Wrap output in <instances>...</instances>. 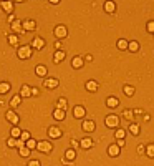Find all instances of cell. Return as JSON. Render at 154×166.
Segmentation results:
<instances>
[{
  "mask_svg": "<svg viewBox=\"0 0 154 166\" xmlns=\"http://www.w3.org/2000/svg\"><path fill=\"white\" fill-rule=\"evenodd\" d=\"M18 57L20 58H30V57H32V48L27 47V45H25V47H20L18 48Z\"/></svg>",
  "mask_w": 154,
  "mask_h": 166,
  "instance_id": "1",
  "label": "cell"
},
{
  "mask_svg": "<svg viewBox=\"0 0 154 166\" xmlns=\"http://www.w3.org/2000/svg\"><path fill=\"white\" fill-rule=\"evenodd\" d=\"M37 148H38V151H41V153H50L51 151V143H48V141H40V143H37Z\"/></svg>",
  "mask_w": 154,
  "mask_h": 166,
  "instance_id": "2",
  "label": "cell"
},
{
  "mask_svg": "<svg viewBox=\"0 0 154 166\" xmlns=\"http://www.w3.org/2000/svg\"><path fill=\"white\" fill-rule=\"evenodd\" d=\"M118 125H119V120H118V116H115V115H109V116L106 118V126L116 128Z\"/></svg>",
  "mask_w": 154,
  "mask_h": 166,
  "instance_id": "3",
  "label": "cell"
},
{
  "mask_svg": "<svg viewBox=\"0 0 154 166\" xmlns=\"http://www.w3.org/2000/svg\"><path fill=\"white\" fill-rule=\"evenodd\" d=\"M48 135H50V138H60V136H61V131H60V128L51 126L48 130Z\"/></svg>",
  "mask_w": 154,
  "mask_h": 166,
  "instance_id": "4",
  "label": "cell"
},
{
  "mask_svg": "<svg viewBox=\"0 0 154 166\" xmlns=\"http://www.w3.org/2000/svg\"><path fill=\"white\" fill-rule=\"evenodd\" d=\"M55 35H57L58 38H65V37H66V28L61 27V25L57 27V28H55Z\"/></svg>",
  "mask_w": 154,
  "mask_h": 166,
  "instance_id": "5",
  "label": "cell"
},
{
  "mask_svg": "<svg viewBox=\"0 0 154 166\" xmlns=\"http://www.w3.org/2000/svg\"><path fill=\"white\" fill-rule=\"evenodd\" d=\"M22 27H23V30H33L35 28V22L33 20H23Z\"/></svg>",
  "mask_w": 154,
  "mask_h": 166,
  "instance_id": "6",
  "label": "cell"
},
{
  "mask_svg": "<svg viewBox=\"0 0 154 166\" xmlns=\"http://www.w3.org/2000/svg\"><path fill=\"white\" fill-rule=\"evenodd\" d=\"M73 115H75V118H83V116H85V108H83V106H75Z\"/></svg>",
  "mask_w": 154,
  "mask_h": 166,
  "instance_id": "7",
  "label": "cell"
},
{
  "mask_svg": "<svg viewBox=\"0 0 154 166\" xmlns=\"http://www.w3.org/2000/svg\"><path fill=\"white\" fill-rule=\"evenodd\" d=\"M106 105H108L109 108H116L118 105H119V100L115 98V97H111V98H108V100H106Z\"/></svg>",
  "mask_w": 154,
  "mask_h": 166,
  "instance_id": "8",
  "label": "cell"
},
{
  "mask_svg": "<svg viewBox=\"0 0 154 166\" xmlns=\"http://www.w3.org/2000/svg\"><path fill=\"white\" fill-rule=\"evenodd\" d=\"M5 116H7V120H9L10 123H13V125H17V123H18V116H17V115H15L13 111H9V113H7Z\"/></svg>",
  "mask_w": 154,
  "mask_h": 166,
  "instance_id": "9",
  "label": "cell"
},
{
  "mask_svg": "<svg viewBox=\"0 0 154 166\" xmlns=\"http://www.w3.org/2000/svg\"><path fill=\"white\" fill-rule=\"evenodd\" d=\"M43 45H45V42H43V38H40V37H37V38H33V43H32V47H35V48H43Z\"/></svg>",
  "mask_w": 154,
  "mask_h": 166,
  "instance_id": "10",
  "label": "cell"
},
{
  "mask_svg": "<svg viewBox=\"0 0 154 166\" xmlns=\"http://www.w3.org/2000/svg\"><path fill=\"white\" fill-rule=\"evenodd\" d=\"M108 153H109V156H118V155H119V148H118V145H111V146L108 148Z\"/></svg>",
  "mask_w": 154,
  "mask_h": 166,
  "instance_id": "11",
  "label": "cell"
},
{
  "mask_svg": "<svg viewBox=\"0 0 154 166\" xmlns=\"http://www.w3.org/2000/svg\"><path fill=\"white\" fill-rule=\"evenodd\" d=\"M12 30H13V32H17V33H20V32L23 30V27H22V22H20V20H15V22L12 23Z\"/></svg>",
  "mask_w": 154,
  "mask_h": 166,
  "instance_id": "12",
  "label": "cell"
},
{
  "mask_svg": "<svg viewBox=\"0 0 154 166\" xmlns=\"http://www.w3.org/2000/svg\"><path fill=\"white\" fill-rule=\"evenodd\" d=\"M45 87H47V88H51V90H53V88H57L58 87V80H55V78L47 80V81H45Z\"/></svg>",
  "mask_w": 154,
  "mask_h": 166,
  "instance_id": "13",
  "label": "cell"
},
{
  "mask_svg": "<svg viewBox=\"0 0 154 166\" xmlns=\"http://www.w3.org/2000/svg\"><path fill=\"white\" fill-rule=\"evenodd\" d=\"M71 65H73L75 68H81V67H83V58H81V57H75L73 62H71Z\"/></svg>",
  "mask_w": 154,
  "mask_h": 166,
  "instance_id": "14",
  "label": "cell"
},
{
  "mask_svg": "<svg viewBox=\"0 0 154 166\" xmlns=\"http://www.w3.org/2000/svg\"><path fill=\"white\" fill-rule=\"evenodd\" d=\"M53 60H55V63L63 62V60H65V52H60V50H58L57 53H55V57H53Z\"/></svg>",
  "mask_w": 154,
  "mask_h": 166,
  "instance_id": "15",
  "label": "cell"
},
{
  "mask_svg": "<svg viewBox=\"0 0 154 166\" xmlns=\"http://www.w3.org/2000/svg\"><path fill=\"white\" fill-rule=\"evenodd\" d=\"M20 101H22V97H20V95H17V97H13L12 100H10V106H12V108L18 106V105H20Z\"/></svg>",
  "mask_w": 154,
  "mask_h": 166,
  "instance_id": "16",
  "label": "cell"
},
{
  "mask_svg": "<svg viewBox=\"0 0 154 166\" xmlns=\"http://www.w3.org/2000/svg\"><path fill=\"white\" fill-rule=\"evenodd\" d=\"M93 146V141L90 140V138H83L81 140V148H85V149H88V148Z\"/></svg>",
  "mask_w": 154,
  "mask_h": 166,
  "instance_id": "17",
  "label": "cell"
},
{
  "mask_svg": "<svg viewBox=\"0 0 154 166\" xmlns=\"http://www.w3.org/2000/svg\"><path fill=\"white\" fill-rule=\"evenodd\" d=\"M86 90L88 91H96L98 90V85H96V81H93V80H90L86 83Z\"/></svg>",
  "mask_w": 154,
  "mask_h": 166,
  "instance_id": "18",
  "label": "cell"
},
{
  "mask_svg": "<svg viewBox=\"0 0 154 166\" xmlns=\"http://www.w3.org/2000/svg\"><path fill=\"white\" fill-rule=\"evenodd\" d=\"M35 73H37L38 77H45V75H47V68H45L43 65H38V67L35 68Z\"/></svg>",
  "mask_w": 154,
  "mask_h": 166,
  "instance_id": "19",
  "label": "cell"
},
{
  "mask_svg": "<svg viewBox=\"0 0 154 166\" xmlns=\"http://www.w3.org/2000/svg\"><path fill=\"white\" fill-rule=\"evenodd\" d=\"M83 130H85V131H93V130H95V123H93V121H85V123H83Z\"/></svg>",
  "mask_w": 154,
  "mask_h": 166,
  "instance_id": "20",
  "label": "cell"
},
{
  "mask_svg": "<svg viewBox=\"0 0 154 166\" xmlns=\"http://www.w3.org/2000/svg\"><path fill=\"white\" fill-rule=\"evenodd\" d=\"M28 95H32V90H30V87H22V90H20V97H28Z\"/></svg>",
  "mask_w": 154,
  "mask_h": 166,
  "instance_id": "21",
  "label": "cell"
},
{
  "mask_svg": "<svg viewBox=\"0 0 154 166\" xmlns=\"http://www.w3.org/2000/svg\"><path fill=\"white\" fill-rule=\"evenodd\" d=\"M0 5L3 7V10H5V12H12V10H13V3H12V2H2Z\"/></svg>",
  "mask_w": 154,
  "mask_h": 166,
  "instance_id": "22",
  "label": "cell"
},
{
  "mask_svg": "<svg viewBox=\"0 0 154 166\" xmlns=\"http://www.w3.org/2000/svg\"><path fill=\"white\" fill-rule=\"evenodd\" d=\"M76 156V153H75V149H68L66 153H65V158H66L68 161H71V159H75Z\"/></svg>",
  "mask_w": 154,
  "mask_h": 166,
  "instance_id": "23",
  "label": "cell"
},
{
  "mask_svg": "<svg viewBox=\"0 0 154 166\" xmlns=\"http://www.w3.org/2000/svg\"><path fill=\"white\" fill-rule=\"evenodd\" d=\"M57 106H58V110H63V111H65V110H66V100H65V98H60Z\"/></svg>",
  "mask_w": 154,
  "mask_h": 166,
  "instance_id": "24",
  "label": "cell"
},
{
  "mask_svg": "<svg viewBox=\"0 0 154 166\" xmlns=\"http://www.w3.org/2000/svg\"><path fill=\"white\" fill-rule=\"evenodd\" d=\"M53 116L57 118V120H63V118H65V111H63V110H55V113H53Z\"/></svg>",
  "mask_w": 154,
  "mask_h": 166,
  "instance_id": "25",
  "label": "cell"
},
{
  "mask_svg": "<svg viewBox=\"0 0 154 166\" xmlns=\"http://www.w3.org/2000/svg\"><path fill=\"white\" fill-rule=\"evenodd\" d=\"M18 153H20V156L25 158V156H28V155H30V149H28L27 146H22V148L18 149Z\"/></svg>",
  "mask_w": 154,
  "mask_h": 166,
  "instance_id": "26",
  "label": "cell"
},
{
  "mask_svg": "<svg viewBox=\"0 0 154 166\" xmlns=\"http://www.w3.org/2000/svg\"><path fill=\"white\" fill-rule=\"evenodd\" d=\"M105 10L106 12H109V13L115 12V3H113V2H106L105 3Z\"/></svg>",
  "mask_w": 154,
  "mask_h": 166,
  "instance_id": "27",
  "label": "cell"
},
{
  "mask_svg": "<svg viewBox=\"0 0 154 166\" xmlns=\"http://www.w3.org/2000/svg\"><path fill=\"white\" fill-rule=\"evenodd\" d=\"M9 90H10L9 83H0V95H2V93H7Z\"/></svg>",
  "mask_w": 154,
  "mask_h": 166,
  "instance_id": "28",
  "label": "cell"
},
{
  "mask_svg": "<svg viewBox=\"0 0 154 166\" xmlns=\"http://www.w3.org/2000/svg\"><path fill=\"white\" fill-rule=\"evenodd\" d=\"M128 48L131 50V52H138V48H139V45H138V42H131V43L128 45Z\"/></svg>",
  "mask_w": 154,
  "mask_h": 166,
  "instance_id": "29",
  "label": "cell"
},
{
  "mask_svg": "<svg viewBox=\"0 0 154 166\" xmlns=\"http://www.w3.org/2000/svg\"><path fill=\"white\" fill-rule=\"evenodd\" d=\"M129 131L136 136V135H139V126H138V125H131V126H129Z\"/></svg>",
  "mask_w": 154,
  "mask_h": 166,
  "instance_id": "30",
  "label": "cell"
},
{
  "mask_svg": "<svg viewBox=\"0 0 154 166\" xmlns=\"http://www.w3.org/2000/svg\"><path fill=\"white\" fill-rule=\"evenodd\" d=\"M128 45H129V43H128L126 40H119V42H118V48H121V50L128 48Z\"/></svg>",
  "mask_w": 154,
  "mask_h": 166,
  "instance_id": "31",
  "label": "cell"
},
{
  "mask_svg": "<svg viewBox=\"0 0 154 166\" xmlns=\"http://www.w3.org/2000/svg\"><path fill=\"white\" fill-rule=\"evenodd\" d=\"M9 43H10V45H17V43H18L17 35H10V37H9Z\"/></svg>",
  "mask_w": 154,
  "mask_h": 166,
  "instance_id": "32",
  "label": "cell"
},
{
  "mask_svg": "<svg viewBox=\"0 0 154 166\" xmlns=\"http://www.w3.org/2000/svg\"><path fill=\"white\" fill-rule=\"evenodd\" d=\"M115 136L118 138V140H123V138H124V130H116Z\"/></svg>",
  "mask_w": 154,
  "mask_h": 166,
  "instance_id": "33",
  "label": "cell"
},
{
  "mask_svg": "<svg viewBox=\"0 0 154 166\" xmlns=\"http://www.w3.org/2000/svg\"><path fill=\"white\" fill-rule=\"evenodd\" d=\"M146 153H147V156L154 158V145H149V146H147V149H146Z\"/></svg>",
  "mask_w": 154,
  "mask_h": 166,
  "instance_id": "34",
  "label": "cell"
},
{
  "mask_svg": "<svg viewBox=\"0 0 154 166\" xmlns=\"http://www.w3.org/2000/svg\"><path fill=\"white\" fill-rule=\"evenodd\" d=\"M20 135H22V131H20V130H18L17 126H15V128H12V136H13V138H18Z\"/></svg>",
  "mask_w": 154,
  "mask_h": 166,
  "instance_id": "35",
  "label": "cell"
},
{
  "mask_svg": "<svg viewBox=\"0 0 154 166\" xmlns=\"http://www.w3.org/2000/svg\"><path fill=\"white\" fill-rule=\"evenodd\" d=\"M20 140H23V141H28V140H30V133H28V131H22V135H20Z\"/></svg>",
  "mask_w": 154,
  "mask_h": 166,
  "instance_id": "36",
  "label": "cell"
},
{
  "mask_svg": "<svg viewBox=\"0 0 154 166\" xmlns=\"http://www.w3.org/2000/svg\"><path fill=\"white\" fill-rule=\"evenodd\" d=\"M27 148H28V149L37 148V141H35V140H28V141H27Z\"/></svg>",
  "mask_w": 154,
  "mask_h": 166,
  "instance_id": "37",
  "label": "cell"
},
{
  "mask_svg": "<svg viewBox=\"0 0 154 166\" xmlns=\"http://www.w3.org/2000/svg\"><path fill=\"white\" fill-rule=\"evenodd\" d=\"M124 93L128 95V97H131V95L134 93V88L133 87H124Z\"/></svg>",
  "mask_w": 154,
  "mask_h": 166,
  "instance_id": "38",
  "label": "cell"
},
{
  "mask_svg": "<svg viewBox=\"0 0 154 166\" xmlns=\"http://www.w3.org/2000/svg\"><path fill=\"white\" fill-rule=\"evenodd\" d=\"M7 145H9L10 148H13V146H17V140H12V138H10L9 141H7Z\"/></svg>",
  "mask_w": 154,
  "mask_h": 166,
  "instance_id": "39",
  "label": "cell"
},
{
  "mask_svg": "<svg viewBox=\"0 0 154 166\" xmlns=\"http://www.w3.org/2000/svg\"><path fill=\"white\" fill-rule=\"evenodd\" d=\"M131 116H133V111H131V110H126V111H124V118H128V120H129Z\"/></svg>",
  "mask_w": 154,
  "mask_h": 166,
  "instance_id": "40",
  "label": "cell"
},
{
  "mask_svg": "<svg viewBox=\"0 0 154 166\" xmlns=\"http://www.w3.org/2000/svg\"><path fill=\"white\" fill-rule=\"evenodd\" d=\"M147 30H149V32H154V22H149V23H147Z\"/></svg>",
  "mask_w": 154,
  "mask_h": 166,
  "instance_id": "41",
  "label": "cell"
},
{
  "mask_svg": "<svg viewBox=\"0 0 154 166\" xmlns=\"http://www.w3.org/2000/svg\"><path fill=\"white\" fill-rule=\"evenodd\" d=\"M28 166H40V161H37V159H33V161H30Z\"/></svg>",
  "mask_w": 154,
  "mask_h": 166,
  "instance_id": "42",
  "label": "cell"
},
{
  "mask_svg": "<svg viewBox=\"0 0 154 166\" xmlns=\"http://www.w3.org/2000/svg\"><path fill=\"white\" fill-rule=\"evenodd\" d=\"M17 146H18V148L25 146V141H23V140H17Z\"/></svg>",
  "mask_w": 154,
  "mask_h": 166,
  "instance_id": "43",
  "label": "cell"
},
{
  "mask_svg": "<svg viewBox=\"0 0 154 166\" xmlns=\"http://www.w3.org/2000/svg\"><path fill=\"white\" fill-rule=\"evenodd\" d=\"M118 146H124V140H118Z\"/></svg>",
  "mask_w": 154,
  "mask_h": 166,
  "instance_id": "44",
  "label": "cell"
}]
</instances>
